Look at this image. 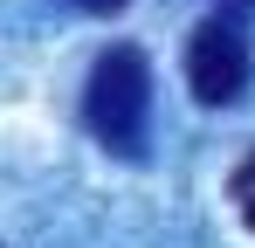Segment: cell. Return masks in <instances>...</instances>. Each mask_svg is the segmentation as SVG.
I'll return each mask as SVG.
<instances>
[{
  "instance_id": "cell-1",
  "label": "cell",
  "mask_w": 255,
  "mask_h": 248,
  "mask_svg": "<svg viewBox=\"0 0 255 248\" xmlns=\"http://www.w3.org/2000/svg\"><path fill=\"white\" fill-rule=\"evenodd\" d=\"M83 118L97 131V145H111V152H145V118H152V62H145V48H104L97 55V69L83 83Z\"/></svg>"
},
{
  "instance_id": "cell-2",
  "label": "cell",
  "mask_w": 255,
  "mask_h": 248,
  "mask_svg": "<svg viewBox=\"0 0 255 248\" xmlns=\"http://www.w3.org/2000/svg\"><path fill=\"white\" fill-rule=\"evenodd\" d=\"M186 83H193V97L221 111V104H235L242 90H249V41H242V21H228V14H214L193 28L186 41Z\"/></svg>"
},
{
  "instance_id": "cell-3",
  "label": "cell",
  "mask_w": 255,
  "mask_h": 248,
  "mask_svg": "<svg viewBox=\"0 0 255 248\" xmlns=\"http://www.w3.org/2000/svg\"><path fill=\"white\" fill-rule=\"evenodd\" d=\"M214 7H221L228 21H255V0H214Z\"/></svg>"
},
{
  "instance_id": "cell-4",
  "label": "cell",
  "mask_w": 255,
  "mask_h": 248,
  "mask_svg": "<svg viewBox=\"0 0 255 248\" xmlns=\"http://www.w3.org/2000/svg\"><path fill=\"white\" fill-rule=\"evenodd\" d=\"M83 14H118V7H131V0H76Z\"/></svg>"
},
{
  "instance_id": "cell-5",
  "label": "cell",
  "mask_w": 255,
  "mask_h": 248,
  "mask_svg": "<svg viewBox=\"0 0 255 248\" xmlns=\"http://www.w3.org/2000/svg\"><path fill=\"white\" fill-rule=\"evenodd\" d=\"M249 221H255V200H249Z\"/></svg>"
}]
</instances>
